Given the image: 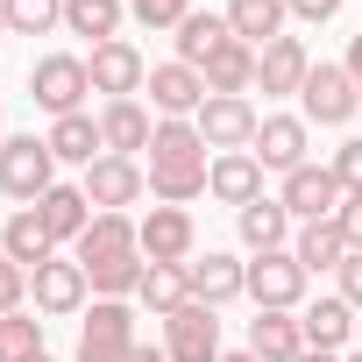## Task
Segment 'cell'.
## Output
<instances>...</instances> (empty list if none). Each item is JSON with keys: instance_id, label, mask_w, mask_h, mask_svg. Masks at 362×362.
Returning a JSON list of instances; mask_svg holds the SVG:
<instances>
[{"instance_id": "1", "label": "cell", "mask_w": 362, "mask_h": 362, "mask_svg": "<svg viewBox=\"0 0 362 362\" xmlns=\"http://www.w3.org/2000/svg\"><path fill=\"white\" fill-rule=\"evenodd\" d=\"M206 135L192 128V121H156V135H149V192L163 199V206H185V199H199L206 192Z\"/></svg>"}, {"instance_id": "2", "label": "cell", "mask_w": 362, "mask_h": 362, "mask_svg": "<svg viewBox=\"0 0 362 362\" xmlns=\"http://www.w3.org/2000/svg\"><path fill=\"white\" fill-rule=\"evenodd\" d=\"M29 93H36V107H43L50 121H64V114H86L93 71H86V57L50 50V57H36V64H29Z\"/></svg>"}, {"instance_id": "3", "label": "cell", "mask_w": 362, "mask_h": 362, "mask_svg": "<svg viewBox=\"0 0 362 362\" xmlns=\"http://www.w3.org/2000/svg\"><path fill=\"white\" fill-rule=\"evenodd\" d=\"M57 185V156H50V142L43 135H8V142H0V192H8V199H43Z\"/></svg>"}, {"instance_id": "4", "label": "cell", "mask_w": 362, "mask_h": 362, "mask_svg": "<svg viewBox=\"0 0 362 362\" xmlns=\"http://www.w3.org/2000/svg\"><path fill=\"white\" fill-rule=\"evenodd\" d=\"M135 355V313L128 298H100L78 327V362H128Z\"/></svg>"}, {"instance_id": "5", "label": "cell", "mask_w": 362, "mask_h": 362, "mask_svg": "<svg viewBox=\"0 0 362 362\" xmlns=\"http://www.w3.org/2000/svg\"><path fill=\"white\" fill-rule=\"evenodd\" d=\"M192 128L206 135V149H221V156H228V149H249V142H256L263 114H256L242 93H206V107L192 114Z\"/></svg>"}, {"instance_id": "6", "label": "cell", "mask_w": 362, "mask_h": 362, "mask_svg": "<svg viewBox=\"0 0 362 362\" xmlns=\"http://www.w3.org/2000/svg\"><path fill=\"white\" fill-rule=\"evenodd\" d=\"M277 199H284V214H291L298 228H305V221H334V214L348 206L341 177H334L327 163H298V170L284 177V192H277Z\"/></svg>"}, {"instance_id": "7", "label": "cell", "mask_w": 362, "mask_h": 362, "mask_svg": "<svg viewBox=\"0 0 362 362\" xmlns=\"http://www.w3.org/2000/svg\"><path fill=\"white\" fill-rule=\"evenodd\" d=\"M249 298H256V313H291V305L305 298V263H298L291 249L256 256V263H249Z\"/></svg>"}, {"instance_id": "8", "label": "cell", "mask_w": 362, "mask_h": 362, "mask_svg": "<svg viewBox=\"0 0 362 362\" xmlns=\"http://www.w3.org/2000/svg\"><path fill=\"white\" fill-rule=\"evenodd\" d=\"M163 355L170 362H221V320H214V305H177L170 320H163Z\"/></svg>"}, {"instance_id": "9", "label": "cell", "mask_w": 362, "mask_h": 362, "mask_svg": "<svg viewBox=\"0 0 362 362\" xmlns=\"http://www.w3.org/2000/svg\"><path fill=\"white\" fill-rule=\"evenodd\" d=\"M86 71H93V93H107V100H135V93L149 86V64H142V50H135L128 36L100 43V50L86 57Z\"/></svg>"}, {"instance_id": "10", "label": "cell", "mask_w": 362, "mask_h": 362, "mask_svg": "<svg viewBox=\"0 0 362 362\" xmlns=\"http://www.w3.org/2000/svg\"><path fill=\"white\" fill-rule=\"evenodd\" d=\"M135 242H142V256H149V263H185V256H192V242H199V228H192V214H185V206H149V214L135 221Z\"/></svg>"}, {"instance_id": "11", "label": "cell", "mask_w": 362, "mask_h": 362, "mask_svg": "<svg viewBox=\"0 0 362 362\" xmlns=\"http://www.w3.org/2000/svg\"><path fill=\"white\" fill-rule=\"evenodd\" d=\"M305 121H320V128H341L355 107H362V93H355V78H348V64H313V78H305Z\"/></svg>"}, {"instance_id": "12", "label": "cell", "mask_w": 362, "mask_h": 362, "mask_svg": "<svg viewBox=\"0 0 362 362\" xmlns=\"http://www.w3.org/2000/svg\"><path fill=\"white\" fill-rule=\"evenodd\" d=\"M142 163L135 156H100V163H86V199H93V214H121V206H135L142 199Z\"/></svg>"}, {"instance_id": "13", "label": "cell", "mask_w": 362, "mask_h": 362, "mask_svg": "<svg viewBox=\"0 0 362 362\" xmlns=\"http://www.w3.org/2000/svg\"><path fill=\"white\" fill-rule=\"evenodd\" d=\"M29 291H36V313H50V320H64V313H78L86 305V263H64V256H50V263H36L29 270Z\"/></svg>"}, {"instance_id": "14", "label": "cell", "mask_w": 362, "mask_h": 362, "mask_svg": "<svg viewBox=\"0 0 362 362\" xmlns=\"http://www.w3.org/2000/svg\"><path fill=\"white\" fill-rule=\"evenodd\" d=\"M305 78H313V57H305V43H298V36H277V43H263V50H256V86H263L270 100L305 93Z\"/></svg>"}, {"instance_id": "15", "label": "cell", "mask_w": 362, "mask_h": 362, "mask_svg": "<svg viewBox=\"0 0 362 362\" xmlns=\"http://www.w3.org/2000/svg\"><path fill=\"white\" fill-rule=\"evenodd\" d=\"M149 107H156L163 121H192V114L206 107V78H199L192 64H156V71H149Z\"/></svg>"}, {"instance_id": "16", "label": "cell", "mask_w": 362, "mask_h": 362, "mask_svg": "<svg viewBox=\"0 0 362 362\" xmlns=\"http://www.w3.org/2000/svg\"><path fill=\"white\" fill-rule=\"evenodd\" d=\"M249 156H256L263 170H284V177H291V170L305 163V121H298V114H263Z\"/></svg>"}, {"instance_id": "17", "label": "cell", "mask_w": 362, "mask_h": 362, "mask_svg": "<svg viewBox=\"0 0 362 362\" xmlns=\"http://www.w3.org/2000/svg\"><path fill=\"white\" fill-rule=\"evenodd\" d=\"M206 192L221 199V206H256L263 199V163L249 156V149H228V156H214V170H206Z\"/></svg>"}, {"instance_id": "18", "label": "cell", "mask_w": 362, "mask_h": 362, "mask_svg": "<svg viewBox=\"0 0 362 362\" xmlns=\"http://www.w3.org/2000/svg\"><path fill=\"white\" fill-rule=\"evenodd\" d=\"M149 135H156V121L142 114V100H107V107H100V142H107V156H135V149H149Z\"/></svg>"}, {"instance_id": "19", "label": "cell", "mask_w": 362, "mask_h": 362, "mask_svg": "<svg viewBox=\"0 0 362 362\" xmlns=\"http://www.w3.org/2000/svg\"><path fill=\"white\" fill-rule=\"evenodd\" d=\"M249 355H256V362H298V355H305L298 313H256V320H249Z\"/></svg>"}, {"instance_id": "20", "label": "cell", "mask_w": 362, "mask_h": 362, "mask_svg": "<svg viewBox=\"0 0 362 362\" xmlns=\"http://www.w3.org/2000/svg\"><path fill=\"white\" fill-rule=\"evenodd\" d=\"M36 214H43L50 242H78V235L93 228V199H86V185H50V192L36 199Z\"/></svg>"}, {"instance_id": "21", "label": "cell", "mask_w": 362, "mask_h": 362, "mask_svg": "<svg viewBox=\"0 0 362 362\" xmlns=\"http://www.w3.org/2000/svg\"><path fill=\"white\" fill-rule=\"evenodd\" d=\"M185 270H192V298L199 305H228V298L249 291V263H235L221 249H206V263H185Z\"/></svg>"}, {"instance_id": "22", "label": "cell", "mask_w": 362, "mask_h": 362, "mask_svg": "<svg viewBox=\"0 0 362 362\" xmlns=\"http://www.w3.org/2000/svg\"><path fill=\"white\" fill-rule=\"evenodd\" d=\"M298 327H305V348L341 355V348H348V334H355V305H348V298H313V305L298 313Z\"/></svg>"}, {"instance_id": "23", "label": "cell", "mask_w": 362, "mask_h": 362, "mask_svg": "<svg viewBox=\"0 0 362 362\" xmlns=\"http://www.w3.org/2000/svg\"><path fill=\"white\" fill-rule=\"evenodd\" d=\"M284 0H228V29H235V43H249V50H263V43H277L284 36Z\"/></svg>"}, {"instance_id": "24", "label": "cell", "mask_w": 362, "mask_h": 362, "mask_svg": "<svg viewBox=\"0 0 362 362\" xmlns=\"http://www.w3.org/2000/svg\"><path fill=\"white\" fill-rule=\"evenodd\" d=\"M221 43H235V29H228V15H214V8H192L185 22H177V64H206Z\"/></svg>"}, {"instance_id": "25", "label": "cell", "mask_w": 362, "mask_h": 362, "mask_svg": "<svg viewBox=\"0 0 362 362\" xmlns=\"http://www.w3.org/2000/svg\"><path fill=\"white\" fill-rule=\"evenodd\" d=\"M0 256H15L22 270H36V263H50V256H57V242H50V228H43V214H36V206H22L8 228H0Z\"/></svg>"}, {"instance_id": "26", "label": "cell", "mask_w": 362, "mask_h": 362, "mask_svg": "<svg viewBox=\"0 0 362 362\" xmlns=\"http://www.w3.org/2000/svg\"><path fill=\"white\" fill-rule=\"evenodd\" d=\"M50 156L57 163H100L107 156V142H100V121L93 114H64V121H50Z\"/></svg>"}, {"instance_id": "27", "label": "cell", "mask_w": 362, "mask_h": 362, "mask_svg": "<svg viewBox=\"0 0 362 362\" xmlns=\"http://www.w3.org/2000/svg\"><path fill=\"white\" fill-rule=\"evenodd\" d=\"M107 256H142L128 214H93V228L78 235V263H107Z\"/></svg>"}, {"instance_id": "28", "label": "cell", "mask_w": 362, "mask_h": 362, "mask_svg": "<svg viewBox=\"0 0 362 362\" xmlns=\"http://www.w3.org/2000/svg\"><path fill=\"white\" fill-rule=\"evenodd\" d=\"M291 256L305 263V277H313V270H341V263H348V235H341V221H305V228L291 235Z\"/></svg>"}, {"instance_id": "29", "label": "cell", "mask_w": 362, "mask_h": 362, "mask_svg": "<svg viewBox=\"0 0 362 362\" xmlns=\"http://www.w3.org/2000/svg\"><path fill=\"white\" fill-rule=\"evenodd\" d=\"M135 298H142L149 313H163V320H170L177 305H192V270H185V263H149Z\"/></svg>"}, {"instance_id": "30", "label": "cell", "mask_w": 362, "mask_h": 362, "mask_svg": "<svg viewBox=\"0 0 362 362\" xmlns=\"http://www.w3.org/2000/svg\"><path fill=\"white\" fill-rule=\"evenodd\" d=\"M199 78H206V93H249V86H256V50H249V43H221V50L199 64Z\"/></svg>"}, {"instance_id": "31", "label": "cell", "mask_w": 362, "mask_h": 362, "mask_svg": "<svg viewBox=\"0 0 362 362\" xmlns=\"http://www.w3.org/2000/svg\"><path fill=\"white\" fill-rule=\"evenodd\" d=\"M235 221H242V242H249L256 256H270V249L291 242V214H284V199H256V206H242Z\"/></svg>"}, {"instance_id": "32", "label": "cell", "mask_w": 362, "mask_h": 362, "mask_svg": "<svg viewBox=\"0 0 362 362\" xmlns=\"http://www.w3.org/2000/svg\"><path fill=\"white\" fill-rule=\"evenodd\" d=\"M121 15H128L121 0H64V29L71 36H93V50L121 36Z\"/></svg>"}, {"instance_id": "33", "label": "cell", "mask_w": 362, "mask_h": 362, "mask_svg": "<svg viewBox=\"0 0 362 362\" xmlns=\"http://www.w3.org/2000/svg\"><path fill=\"white\" fill-rule=\"evenodd\" d=\"M142 256H107V263H86V284L100 291V298H128V291H142Z\"/></svg>"}, {"instance_id": "34", "label": "cell", "mask_w": 362, "mask_h": 362, "mask_svg": "<svg viewBox=\"0 0 362 362\" xmlns=\"http://www.w3.org/2000/svg\"><path fill=\"white\" fill-rule=\"evenodd\" d=\"M8 15V36H50L64 22V0H0Z\"/></svg>"}, {"instance_id": "35", "label": "cell", "mask_w": 362, "mask_h": 362, "mask_svg": "<svg viewBox=\"0 0 362 362\" xmlns=\"http://www.w3.org/2000/svg\"><path fill=\"white\" fill-rule=\"evenodd\" d=\"M36 355H43V320L0 313V362H36Z\"/></svg>"}, {"instance_id": "36", "label": "cell", "mask_w": 362, "mask_h": 362, "mask_svg": "<svg viewBox=\"0 0 362 362\" xmlns=\"http://www.w3.org/2000/svg\"><path fill=\"white\" fill-rule=\"evenodd\" d=\"M128 15L142 22V29H177L192 15V0H128Z\"/></svg>"}, {"instance_id": "37", "label": "cell", "mask_w": 362, "mask_h": 362, "mask_svg": "<svg viewBox=\"0 0 362 362\" xmlns=\"http://www.w3.org/2000/svg\"><path fill=\"white\" fill-rule=\"evenodd\" d=\"M327 170H334V177H341V192H362V135H355V142H341V149H334V163H327Z\"/></svg>"}, {"instance_id": "38", "label": "cell", "mask_w": 362, "mask_h": 362, "mask_svg": "<svg viewBox=\"0 0 362 362\" xmlns=\"http://www.w3.org/2000/svg\"><path fill=\"white\" fill-rule=\"evenodd\" d=\"M22 291H29V270L15 256H0V313H22Z\"/></svg>"}, {"instance_id": "39", "label": "cell", "mask_w": 362, "mask_h": 362, "mask_svg": "<svg viewBox=\"0 0 362 362\" xmlns=\"http://www.w3.org/2000/svg\"><path fill=\"white\" fill-rule=\"evenodd\" d=\"M341 298L362 305V249H348V263H341Z\"/></svg>"}, {"instance_id": "40", "label": "cell", "mask_w": 362, "mask_h": 362, "mask_svg": "<svg viewBox=\"0 0 362 362\" xmlns=\"http://www.w3.org/2000/svg\"><path fill=\"white\" fill-rule=\"evenodd\" d=\"M334 221H341V235H348V249H362V192H348V206H341Z\"/></svg>"}, {"instance_id": "41", "label": "cell", "mask_w": 362, "mask_h": 362, "mask_svg": "<svg viewBox=\"0 0 362 362\" xmlns=\"http://www.w3.org/2000/svg\"><path fill=\"white\" fill-rule=\"evenodd\" d=\"M291 15H298V22H334L341 0H291Z\"/></svg>"}, {"instance_id": "42", "label": "cell", "mask_w": 362, "mask_h": 362, "mask_svg": "<svg viewBox=\"0 0 362 362\" xmlns=\"http://www.w3.org/2000/svg\"><path fill=\"white\" fill-rule=\"evenodd\" d=\"M348 78H355V93H362V36L348 43Z\"/></svg>"}, {"instance_id": "43", "label": "cell", "mask_w": 362, "mask_h": 362, "mask_svg": "<svg viewBox=\"0 0 362 362\" xmlns=\"http://www.w3.org/2000/svg\"><path fill=\"white\" fill-rule=\"evenodd\" d=\"M128 362H170V355H163V348H142V341H135V355H128Z\"/></svg>"}, {"instance_id": "44", "label": "cell", "mask_w": 362, "mask_h": 362, "mask_svg": "<svg viewBox=\"0 0 362 362\" xmlns=\"http://www.w3.org/2000/svg\"><path fill=\"white\" fill-rule=\"evenodd\" d=\"M298 362H341V355H327V348H305V355H298Z\"/></svg>"}, {"instance_id": "45", "label": "cell", "mask_w": 362, "mask_h": 362, "mask_svg": "<svg viewBox=\"0 0 362 362\" xmlns=\"http://www.w3.org/2000/svg\"><path fill=\"white\" fill-rule=\"evenodd\" d=\"M221 362H256V355H249V348H242V355H221Z\"/></svg>"}, {"instance_id": "46", "label": "cell", "mask_w": 362, "mask_h": 362, "mask_svg": "<svg viewBox=\"0 0 362 362\" xmlns=\"http://www.w3.org/2000/svg\"><path fill=\"white\" fill-rule=\"evenodd\" d=\"M0 36H8V15H0Z\"/></svg>"}, {"instance_id": "47", "label": "cell", "mask_w": 362, "mask_h": 362, "mask_svg": "<svg viewBox=\"0 0 362 362\" xmlns=\"http://www.w3.org/2000/svg\"><path fill=\"white\" fill-rule=\"evenodd\" d=\"M348 362H362V348H355V355H348Z\"/></svg>"}, {"instance_id": "48", "label": "cell", "mask_w": 362, "mask_h": 362, "mask_svg": "<svg viewBox=\"0 0 362 362\" xmlns=\"http://www.w3.org/2000/svg\"><path fill=\"white\" fill-rule=\"evenodd\" d=\"M36 362H50V355H36Z\"/></svg>"}, {"instance_id": "49", "label": "cell", "mask_w": 362, "mask_h": 362, "mask_svg": "<svg viewBox=\"0 0 362 362\" xmlns=\"http://www.w3.org/2000/svg\"><path fill=\"white\" fill-rule=\"evenodd\" d=\"M192 8H199V0H192Z\"/></svg>"}, {"instance_id": "50", "label": "cell", "mask_w": 362, "mask_h": 362, "mask_svg": "<svg viewBox=\"0 0 362 362\" xmlns=\"http://www.w3.org/2000/svg\"><path fill=\"white\" fill-rule=\"evenodd\" d=\"M284 8H291V0H284Z\"/></svg>"}]
</instances>
